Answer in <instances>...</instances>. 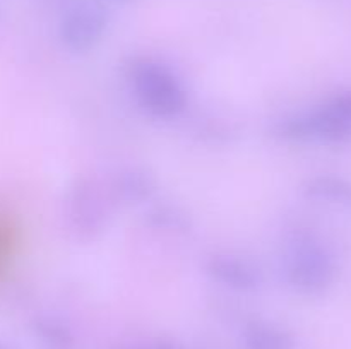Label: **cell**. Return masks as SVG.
Listing matches in <instances>:
<instances>
[{"label": "cell", "instance_id": "3", "mask_svg": "<svg viewBox=\"0 0 351 349\" xmlns=\"http://www.w3.org/2000/svg\"><path fill=\"white\" fill-rule=\"evenodd\" d=\"M335 259L315 240H300L288 255L287 279L302 294H321L336 279Z\"/></svg>", "mask_w": 351, "mask_h": 349}, {"label": "cell", "instance_id": "4", "mask_svg": "<svg viewBox=\"0 0 351 349\" xmlns=\"http://www.w3.org/2000/svg\"><path fill=\"white\" fill-rule=\"evenodd\" d=\"M67 219L81 240L96 238L108 222V202L101 185L93 178H79L67 197Z\"/></svg>", "mask_w": 351, "mask_h": 349}, {"label": "cell", "instance_id": "5", "mask_svg": "<svg viewBox=\"0 0 351 349\" xmlns=\"http://www.w3.org/2000/svg\"><path fill=\"white\" fill-rule=\"evenodd\" d=\"M108 17L98 3H79L62 17L58 34L65 48L74 53L93 50L105 36Z\"/></svg>", "mask_w": 351, "mask_h": 349}, {"label": "cell", "instance_id": "12", "mask_svg": "<svg viewBox=\"0 0 351 349\" xmlns=\"http://www.w3.org/2000/svg\"><path fill=\"white\" fill-rule=\"evenodd\" d=\"M147 349H180V348H177V346L170 344V342H158V344L149 346V348H147Z\"/></svg>", "mask_w": 351, "mask_h": 349}, {"label": "cell", "instance_id": "10", "mask_svg": "<svg viewBox=\"0 0 351 349\" xmlns=\"http://www.w3.org/2000/svg\"><path fill=\"white\" fill-rule=\"evenodd\" d=\"M10 245H12L10 228L5 224V221H2V218H0V272H2V269H5L7 266V260H9V253H10Z\"/></svg>", "mask_w": 351, "mask_h": 349}, {"label": "cell", "instance_id": "11", "mask_svg": "<svg viewBox=\"0 0 351 349\" xmlns=\"http://www.w3.org/2000/svg\"><path fill=\"white\" fill-rule=\"evenodd\" d=\"M45 337H48V341L53 344H65L69 341L67 331L53 322H45Z\"/></svg>", "mask_w": 351, "mask_h": 349}, {"label": "cell", "instance_id": "6", "mask_svg": "<svg viewBox=\"0 0 351 349\" xmlns=\"http://www.w3.org/2000/svg\"><path fill=\"white\" fill-rule=\"evenodd\" d=\"M206 269L213 279L235 291H254L263 281L256 266L228 253L213 255L206 263Z\"/></svg>", "mask_w": 351, "mask_h": 349}, {"label": "cell", "instance_id": "1", "mask_svg": "<svg viewBox=\"0 0 351 349\" xmlns=\"http://www.w3.org/2000/svg\"><path fill=\"white\" fill-rule=\"evenodd\" d=\"M130 86L139 105L158 118H173L187 106V94L177 75L154 60L134 62Z\"/></svg>", "mask_w": 351, "mask_h": 349}, {"label": "cell", "instance_id": "13", "mask_svg": "<svg viewBox=\"0 0 351 349\" xmlns=\"http://www.w3.org/2000/svg\"><path fill=\"white\" fill-rule=\"evenodd\" d=\"M106 2H129V0H106Z\"/></svg>", "mask_w": 351, "mask_h": 349}, {"label": "cell", "instance_id": "8", "mask_svg": "<svg viewBox=\"0 0 351 349\" xmlns=\"http://www.w3.org/2000/svg\"><path fill=\"white\" fill-rule=\"evenodd\" d=\"M245 349H290L293 339L283 328L271 324H250L243 332Z\"/></svg>", "mask_w": 351, "mask_h": 349}, {"label": "cell", "instance_id": "2", "mask_svg": "<svg viewBox=\"0 0 351 349\" xmlns=\"http://www.w3.org/2000/svg\"><path fill=\"white\" fill-rule=\"evenodd\" d=\"M276 130L288 140L346 142L351 139V92H339L312 112L283 120Z\"/></svg>", "mask_w": 351, "mask_h": 349}, {"label": "cell", "instance_id": "9", "mask_svg": "<svg viewBox=\"0 0 351 349\" xmlns=\"http://www.w3.org/2000/svg\"><path fill=\"white\" fill-rule=\"evenodd\" d=\"M115 188L125 201L139 202L153 194L154 181L153 178L147 173H144V171L129 170L125 171V173L119 174Z\"/></svg>", "mask_w": 351, "mask_h": 349}, {"label": "cell", "instance_id": "7", "mask_svg": "<svg viewBox=\"0 0 351 349\" xmlns=\"http://www.w3.org/2000/svg\"><path fill=\"white\" fill-rule=\"evenodd\" d=\"M305 194L312 198L328 201L351 211V181L331 174L314 177L305 183Z\"/></svg>", "mask_w": 351, "mask_h": 349}]
</instances>
